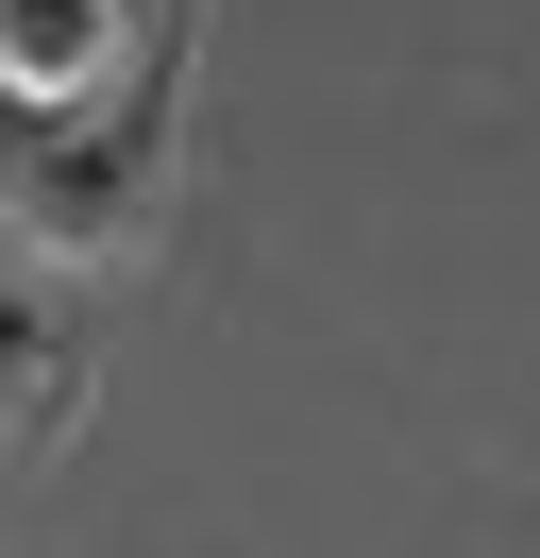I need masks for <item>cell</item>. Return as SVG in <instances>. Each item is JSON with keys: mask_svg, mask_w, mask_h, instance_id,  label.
Wrapping results in <instances>:
<instances>
[{"mask_svg": "<svg viewBox=\"0 0 540 558\" xmlns=\"http://www.w3.org/2000/svg\"><path fill=\"white\" fill-rule=\"evenodd\" d=\"M169 186H186V35H152L101 102L34 119V153H17L0 204H17V238L51 271H135L169 238Z\"/></svg>", "mask_w": 540, "mask_h": 558, "instance_id": "6da1fadb", "label": "cell"}, {"mask_svg": "<svg viewBox=\"0 0 540 558\" xmlns=\"http://www.w3.org/2000/svg\"><path fill=\"white\" fill-rule=\"evenodd\" d=\"M119 69H135V35H119V0H0V102L68 119V102H101Z\"/></svg>", "mask_w": 540, "mask_h": 558, "instance_id": "7a4b0ae2", "label": "cell"}, {"mask_svg": "<svg viewBox=\"0 0 540 558\" xmlns=\"http://www.w3.org/2000/svg\"><path fill=\"white\" fill-rule=\"evenodd\" d=\"M68 423H85V339L34 288H0V457H51Z\"/></svg>", "mask_w": 540, "mask_h": 558, "instance_id": "3957f363", "label": "cell"}]
</instances>
